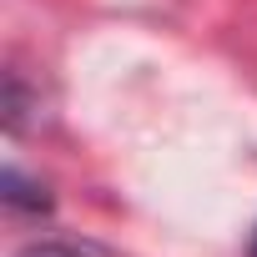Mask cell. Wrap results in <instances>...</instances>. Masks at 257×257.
<instances>
[{
    "label": "cell",
    "instance_id": "1",
    "mask_svg": "<svg viewBox=\"0 0 257 257\" xmlns=\"http://www.w3.org/2000/svg\"><path fill=\"white\" fill-rule=\"evenodd\" d=\"M0 202H6L11 212H26V217H46V212H51L46 182H31L21 167H6V172H0Z\"/></svg>",
    "mask_w": 257,
    "mask_h": 257
},
{
    "label": "cell",
    "instance_id": "2",
    "mask_svg": "<svg viewBox=\"0 0 257 257\" xmlns=\"http://www.w3.org/2000/svg\"><path fill=\"white\" fill-rule=\"evenodd\" d=\"M16 257H86V252H76V247H66V242H31V247H21Z\"/></svg>",
    "mask_w": 257,
    "mask_h": 257
},
{
    "label": "cell",
    "instance_id": "3",
    "mask_svg": "<svg viewBox=\"0 0 257 257\" xmlns=\"http://www.w3.org/2000/svg\"><path fill=\"white\" fill-rule=\"evenodd\" d=\"M247 257H257V227H252V242H247Z\"/></svg>",
    "mask_w": 257,
    "mask_h": 257
}]
</instances>
